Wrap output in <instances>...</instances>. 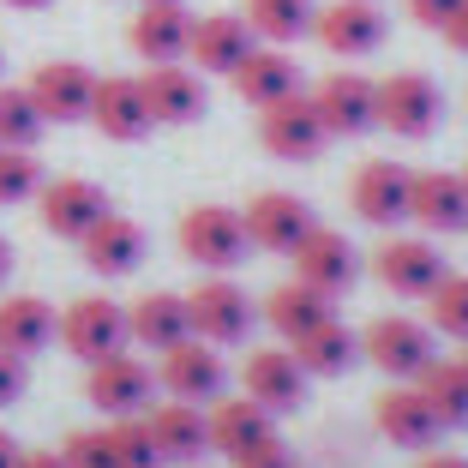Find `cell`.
Wrapping results in <instances>:
<instances>
[{
  "instance_id": "cell-1",
  "label": "cell",
  "mask_w": 468,
  "mask_h": 468,
  "mask_svg": "<svg viewBox=\"0 0 468 468\" xmlns=\"http://www.w3.org/2000/svg\"><path fill=\"white\" fill-rule=\"evenodd\" d=\"M252 234H247V217L234 205H193L180 217V252L198 264V271H234V264L247 259Z\"/></svg>"
},
{
  "instance_id": "cell-2",
  "label": "cell",
  "mask_w": 468,
  "mask_h": 468,
  "mask_svg": "<svg viewBox=\"0 0 468 468\" xmlns=\"http://www.w3.org/2000/svg\"><path fill=\"white\" fill-rule=\"evenodd\" d=\"M156 385H163L168 397L205 409V402H217L222 390H229V360H222V348L205 343V336H180L175 348L156 355Z\"/></svg>"
},
{
  "instance_id": "cell-3",
  "label": "cell",
  "mask_w": 468,
  "mask_h": 468,
  "mask_svg": "<svg viewBox=\"0 0 468 468\" xmlns=\"http://www.w3.org/2000/svg\"><path fill=\"white\" fill-rule=\"evenodd\" d=\"M186 318H193V336H205V343H217V348H234V343H247V336L259 331L252 294L240 289V282H229V276L198 282V289L186 294Z\"/></svg>"
},
{
  "instance_id": "cell-4",
  "label": "cell",
  "mask_w": 468,
  "mask_h": 468,
  "mask_svg": "<svg viewBox=\"0 0 468 468\" xmlns=\"http://www.w3.org/2000/svg\"><path fill=\"white\" fill-rule=\"evenodd\" d=\"M133 343V324H126V306L109 301V294H79V301L60 313V348L72 360H102V355H121Z\"/></svg>"
},
{
  "instance_id": "cell-5",
  "label": "cell",
  "mask_w": 468,
  "mask_h": 468,
  "mask_svg": "<svg viewBox=\"0 0 468 468\" xmlns=\"http://www.w3.org/2000/svg\"><path fill=\"white\" fill-rule=\"evenodd\" d=\"M259 144L276 163H318L324 144H331V133H324V121L313 109V90H294V97L259 109Z\"/></svg>"
},
{
  "instance_id": "cell-6",
  "label": "cell",
  "mask_w": 468,
  "mask_h": 468,
  "mask_svg": "<svg viewBox=\"0 0 468 468\" xmlns=\"http://www.w3.org/2000/svg\"><path fill=\"white\" fill-rule=\"evenodd\" d=\"M151 390H156V367L138 355H102L90 360V372H84V397H90V409H102L109 420H121V414H144L151 409Z\"/></svg>"
},
{
  "instance_id": "cell-7",
  "label": "cell",
  "mask_w": 468,
  "mask_h": 468,
  "mask_svg": "<svg viewBox=\"0 0 468 468\" xmlns=\"http://www.w3.org/2000/svg\"><path fill=\"white\" fill-rule=\"evenodd\" d=\"M372 276H378L390 294H402V301H427L444 276H451V264H444V252L432 247V240L397 234V240H378V252H372Z\"/></svg>"
},
{
  "instance_id": "cell-8",
  "label": "cell",
  "mask_w": 468,
  "mask_h": 468,
  "mask_svg": "<svg viewBox=\"0 0 468 468\" xmlns=\"http://www.w3.org/2000/svg\"><path fill=\"white\" fill-rule=\"evenodd\" d=\"M444 121V90L427 72H390L378 79V126L397 138H432V126Z\"/></svg>"
},
{
  "instance_id": "cell-9",
  "label": "cell",
  "mask_w": 468,
  "mask_h": 468,
  "mask_svg": "<svg viewBox=\"0 0 468 468\" xmlns=\"http://www.w3.org/2000/svg\"><path fill=\"white\" fill-rule=\"evenodd\" d=\"M360 360L390 372L397 385H414V372L432 360V336H427V324H414V318H402V313H385L360 331Z\"/></svg>"
},
{
  "instance_id": "cell-10",
  "label": "cell",
  "mask_w": 468,
  "mask_h": 468,
  "mask_svg": "<svg viewBox=\"0 0 468 468\" xmlns=\"http://www.w3.org/2000/svg\"><path fill=\"white\" fill-rule=\"evenodd\" d=\"M30 102L42 109L48 126H79L90 121V97H97V72L84 67V60H42L30 72Z\"/></svg>"
},
{
  "instance_id": "cell-11",
  "label": "cell",
  "mask_w": 468,
  "mask_h": 468,
  "mask_svg": "<svg viewBox=\"0 0 468 468\" xmlns=\"http://www.w3.org/2000/svg\"><path fill=\"white\" fill-rule=\"evenodd\" d=\"M385 37H390V25H385V13H378V0H331V6H318V18H313V42L336 60L372 55Z\"/></svg>"
},
{
  "instance_id": "cell-12",
  "label": "cell",
  "mask_w": 468,
  "mask_h": 468,
  "mask_svg": "<svg viewBox=\"0 0 468 468\" xmlns=\"http://www.w3.org/2000/svg\"><path fill=\"white\" fill-rule=\"evenodd\" d=\"M313 109L331 138H367L378 126V79L360 72H331L313 84Z\"/></svg>"
},
{
  "instance_id": "cell-13",
  "label": "cell",
  "mask_w": 468,
  "mask_h": 468,
  "mask_svg": "<svg viewBox=\"0 0 468 468\" xmlns=\"http://www.w3.org/2000/svg\"><path fill=\"white\" fill-rule=\"evenodd\" d=\"M409 180H414V168L390 163V156H372L348 180V205L372 229H397V222H409Z\"/></svg>"
},
{
  "instance_id": "cell-14",
  "label": "cell",
  "mask_w": 468,
  "mask_h": 468,
  "mask_svg": "<svg viewBox=\"0 0 468 468\" xmlns=\"http://www.w3.org/2000/svg\"><path fill=\"white\" fill-rule=\"evenodd\" d=\"M37 210H42V229H48V234H60V240H84V234L109 217V193H102L97 180L60 175V180H42Z\"/></svg>"
},
{
  "instance_id": "cell-15",
  "label": "cell",
  "mask_w": 468,
  "mask_h": 468,
  "mask_svg": "<svg viewBox=\"0 0 468 468\" xmlns=\"http://www.w3.org/2000/svg\"><path fill=\"white\" fill-rule=\"evenodd\" d=\"M289 259H294V276H301V282H313V289H324L331 301H343V294L360 282V252H355V240H348V234H336V229H324V222L306 234Z\"/></svg>"
},
{
  "instance_id": "cell-16",
  "label": "cell",
  "mask_w": 468,
  "mask_h": 468,
  "mask_svg": "<svg viewBox=\"0 0 468 468\" xmlns=\"http://www.w3.org/2000/svg\"><path fill=\"white\" fill-rule=\"evenodd\" d=\"M126 42L144 67H168V60H186V42H193V13L186 0H144L126 25Z\"/></svg>"
},
{
  "instance_id": "cell-17",
  "label": "cell",
  "mask_w": 468,
  "mask_h": 468,
  "mask_svg": "<svg viewBox=\"0 0 468 468\" xmlns=\"http://www.w3.org/2000/svg\"><path fill=\"white\" fill-rule=\"evenodd\" d=\"M138 84H144V109H151V126H193L198 114L210 109L205 72H198V67H186V60L151 67Z\"/></svg>"
},
{
  "instance_id": "cell-18",
  "label": "cell",
  "mask_w": 468,
  "mask_h": 468,
  "mask_svg": "<svg viewBox=\"0 0 468 468\" xmlns=\"http://www.w3.org/2000/svg\"><path fill=\"white\" fill-rule=\"evenodd\" d=\"M252 48H259V37H252V25L240 13H205V18H193L186 67H198L205 79H229Z\"/></svg>"
},
{
  "instance_id": "cell-19",
  "label": "cell",
  "mask_w": 468,
  "mask_h": 468,
  "mask_svg": "<svg viewBox=\"0 0 468 468\" xmlns=\"http://www.w3.org/2000/svg\"><path fill=\"white\" fill-rule=\"evenodd\" d=\"M247 234H252V247L259 252H282L289 259L294 247H301L306 234L318 229V217H313V205H306L301 193H259L247 210Z\"/></svg>"
},
{
  "instance_id": "cell-20",
  "label": "cell",
  "mask_w": 468,
  "mask_h": 468,
  "mask_svg": "<svg viewBox=\"0 0 468 468\" xmlns=\"http://www.w3.org/2000/svg\"><path fill=\"white\" fill-rule=\"evenodd\" d=\"M229 79H234V97L247 102V109H271V102L306 90L301 60H294L289 48H276V42H259V48H252V55L229 72Z\"/></svg>"
},
{
  "instance_id": "cell-21",
  "label": "cell",
  "mask_w": 468,
  "mask_h": 468,
  "mask_svg": "<svg viewBox=\"0 0 468 468\" xmlns=\"http://www.w3.org/2000/svg\"><path fill=\"white\" fill-rule=\"evenodd\" d=\"M240 385H247V397L259 402V409H271V414H289V409L306 402V372H301V360H294L289 343L282 348H252L247 367H240Z\"/></svg>"
},
{
  "instance_id": "cell-22",
  "label": "cell",
  "mask_w": 468,
  "mask_h": 468,
  "mask_svg": "<svg viewBox=\"0 0 468 468\" xmlns=\"http://www.w3.org/2000/svg\"><path fill=\"white\" fill-rule=\"evenodd\" d=\"M409 222L439 229V234L468 229V180L444 175V168H414V180H409Z\"/></svg>"
},
{
  "instance_id": "cell-23",
  "label": "cell",
  "mask_w": 468,
  "mask_h": 468,
  "mask_svg": "<svg viewBox=\"0 0 468 468\" xmlns=\"http://www.w3.org/2000/svg\"><path fill=\"white\" fill-rule=\"evenodd\" d=\"M144 427H151L156 451H163V463H198V456L210 451V420L198 402H180V397H163L144 409Z\"/></svg>"
},
{
  "instance_id": "cell-24",
  "label": "cell",
  "mask_w": 468,
  "mask_h": 468,
  "mask_svg": "<svg viewBox=\"0 0 468 468\" xmlns=\"http://www.w3.org/2000/svg\"><path fill=\"white\" fill-rule=\"evenodd\" d=\"M205 420H210V451H222L229 463H234V456H247V451H259L264 439H276L271 409H259L247 390H240V397H217L205 409Z\"/></svg>"
},
{
  "instance_id": "cell-25",
  "label": "cell",
  "mask_w": 468,
  "mask_h": 468,
  "mask_svg": "<svg viewBox=\"0 0 468 468\" xmlns=\"http://www.w3.org/2000/svg\"><path fill=\"white\" fill-rule=\"evenodd\" d=\"M90 126H97L102 138H114V144H133V138H144V133H151L144 84H138V79H121V72L97 79V97H90Z\"/></svg>"
},
{
  "instance_id": "cell-26",
  "label": "cell",
  "mask_w": 468,
  "mask_h": 468,
  "mask_svg": "<svg viewBox=\"0 0 468 468\" xmlns=\"http://www.w3.org/2000/svg\"><path fill=\"white\" fill-rule=\"evenodd\" d=\"M259 318H264V331H276L282 343H294V336H306L313 324L336 318V301L324 289H313V282H301V276H289V282H276V289L264 294Z\"/></svg>"
},
{
  "instance_id": "cell-27",
  "label": "cell",
  "mask_w": 468,
  "mask_h": 468,
  "mask_svg": "<svg viewBox=\"0 0 468 468\" xmlns=\"http://www.w3.org/2000/svg\"><path fill=\"white\" fill-rule=\"evenodd\" d=\"M60 336V313L42 294H0V348L18 360L42 355Z\"/></svg>"
},
{
  "instance_id": "cell-28",
  "label": "cell",
  "mask_w": 468,
  "mask_h": 468,
  "mask_svg": "<svg viewBox=\"0 0 468 468\" xmlns=\"http://www.w3.org/2000/svg\"><path fill=\"white\" fill-rule=\"evenodd\" d=\"M372 420H378V432H385L390 444H402V451H427L432 439H439V414L427 409V397L414 385H390L385 397L372 402Z\"/></svg>"
},
{
  "instance_id": "cell-29",
  "label": "cell",
  "mask_w": 468,
  "mask_h": 468,
  "mask_svg": "<svg viewBox=\"0 0 468 468\" xmlns=\"http://www.w3.org/2000/svg\"><path fill=\"white\" fill-rule=\"evenodd\" d=\"M126 324H133V343H138V348H151V355L175 348L180 336H193L186 294H175V289H144L133 306H126Z\"/></svg>"
},
{
  "instance_id": "cell-30",
  "label": "cell",
  "mask_w": 468,
  "mask_h": 468,
  "mask_svg": "<svg viewBox=\"0 0 468 468\" xmlns=\"http://www.w3.org/2000/svg\"><path fill=\"white\" fill-rule=\"evenodd\" d=\"M79 252L97 276H133L138 264H144V229H138L133 217H114L109 210V217L79 240Z\"/></svg>"
},
{
  "instance_id": "cell-31",
  "label": "cell",
  "mask_w": 468,
  "mask_h": 468,
  "mask_svg": "<svg viewBox=\"0 0 468 468\" xmlns=\"http://www.w3.org/2000/svg\"><path fill=\"white\" fill-rule=\"evenodd\" d=\"M294 360H301L306 378H343L348 367L360 360V336L348 331L343 318H324V324H313L306 336H294Z\"/></svg>"
},
{
  "instance_id": "cell-32",
  "label": "cell",
  "mask_w": 468,
  "mask_h": 468,
  "mask_svg": "<svg viewBox=\"0 0 468 468\" xmlns=\"http://www.w3.org/2000/svg\"><path fill=\"white\" fill-rule=\"evenodd\" d=\"M414 390L427 397V409L439 414V427H468V372L463 360H427L414 372Z\"/></svg>"
},
{
  "instance_id": "cell-33",
  "label": "cell",
  "mask_w": 468,
  "mask_h": 468,
  "mask_svg": "<svg viewBox=\"0 0 468 468\" xmlns=\"http://www.w3.org/2000/svg\"><path fill=\"white\" fill-rule=\"evenodd\" d=\"M240 18L252 25L259 42H276V48H289V42L313 37V18H318V0H247Z\"/></svg>"
},
{
  "instance_id": "cell-34",
  "label": "cell",
  "mask_w": 468,
  "mask_h": 468,
  "mask_svg": "<svg viewBox=\"0 0 468 468\" xmlns=\"http://www.w3.org/2000/svg\"><path fill=\"white\" fill-rule=\"evenodd\" d=\"M42 109L30 102L25 84H0V144H13V151H37L42 138Z\"/></svg>"
},
{
  "instance_id": "cell-35",
  "label": "cell",
  "mask_w": 468,
  "mask_h": 468,
  "mask_svg": "<svg viewBox=\"0 0 468 468\" xmlns=\"http://www.w3.org/2000/svg\"><path fill=\"white\" fill-rule=\"evenodd\" d=\"M109 444H114V463L121 468H163V451H156L144 414H121L109 427Z\"/></svg>"
},
{
  "instance_id": "cell-36",
  "label": "cell",
  "mask_w": 468,
  "mask_h": 468,
  "mask_svg": "<svg viewBox=\"0 0 468 468\" xmlns=\"http://www.w3.org/2000/svg\"><path fill=\"white\" fill-rule=\"evenodd\" d=\"M42 163L37 151H13V144H0V205H25V198L42 193Z\"/></svg>"
},
{
  "instance_id": "cell-37",
  "label": "cell",
  "mask_w": 468,
  "mask_h": 468,
  "mask_svg": "<svg viewBox=\"0 0 468 468\" xmlns=\"http://www.w3.org/2000/svg\"><path fill=\"white\" fill-rule=\"evenodd\" d=\"M432 306V324H439V336H456V343H468V276H444L439 289L427 294Z\"/></svg>"
},
{
  "instance_id": "cell-38",
  "label": "cell",
  "mask_w": 468,
  "mask_h": 468,
  "mask_svg": "<svg viewBox=\"0 0 468 468\" xmlns=\"http://www.w3.org/2000/svg\"><path fill=\"white\" fill-rule=\"evenodd\" d=\"M60 456H67V468H121V463H114V444H109V427L67 432Z\"/></svg>"
},
{
  "instance_id": "cell-39",
  "label": "cell",
  "mask_w": 468,
  "mask_h": 468,
  "mask_svg": "<svg viewBox=\"0 0 468 468\" xmlns=\"http://www.w3.org/2000/svg\"><path fill=\"white\" fill-rule=\"evenodd\" d=\"M234 468H301L294 463V451L282 439H264L259 451H247V456H234Z\"/></svg>"
},
{
  "instance_id": "cell-40",
  "label": "cell",
  "mask_w": 468,
  "mask_h": 468,
  "mask_svg": "<svg viewBox=\"0 0 468 468\" xmlns=\"http://www.w3.org/2000/svg\"><path fill=\"white\" fill-rule=\"evenodd\" d=\"M25 378H30V372H25V360L0 348V409H13V402L25 397Z\"/></svg>"
},
{
  "instance_id": "cell-41",
  "label": "cell",
  "mask_w": 468,
  "mask_h": 468,
  "mask_svg": "<svg viewBox=\"0 0 468 468\" xmlns=\"http://www.w3.org/2000/svg\"><path fill=\"white\" fill-rule=\"evenodd\" d=\"M456 6H463V0H409V18L427 25V30H444L456 18Z\"/></svg>"
},
{
  "instance_id": "cell-42",
  "label": "cell",
  "mask_w": 468,
  "mask_h": 468,
  "mask_svg": "<svg viewBox=\"0 0 468 468\" xmlns=\"http://www.w3.org/2000/svg\"><path fill=\"white\" fill-rule=\"evenodd\" d=\"M439 37H444V42H451L456 55H468V0H463V6H456V18H451V25H444V30H439Z\"/></svg>"
},
{
  "instance_id": "cell-43",
  "label": "cell",
  "mask_w": 468,
  "mask_h": 468,
  "mask_svg": "<svg viewBox=\"0 0 468 468\" xmlns=\"http://www.w3.org/2000/svg\"><path fill=\"white\" fill-rule=\"evenodd\" d=\"M18 468H67V456H60V451H25Z\"/></svg>"
},
{
  "instance_id": "cell-44",
  "label": "cell",
  "mask_w": 468,
  "mask_h": 468,
  "mask_svg": "<svg viewBox=\"0 0 468 468\" xmlns=\"http://www.w3.org/2000/svg\"><path fill=\"white\" fill-rule=\"evenodd\" d=\"M420 468H468V456H456V451H432V456H420Z\"/></svg>"
},
{
  "instance_id": "cell-45",
  "label": "cell",
  "mask_w": 468,
  "mask_h": 468,
  "mask_svg": "<svg viewBox=\"0 0 468 468\" xmlns=\"http://www.w3.org/2000/svg\"><path fill=\"white\" fill-rule=\"evenodd\" d=\"M25 463V451H18V439L13 432H0V468H18Z\"/></svg>"
},
{
  "instance_id": "cell-46",
  "label": "cell",
  "mask_w": 468,
  "mask_h": 468,
  "mask_svg": "<svg viewBox=\"0 0 468 468\" xmlns=\"http://www.w3.org/2000/svg\"><path fill=\"white\" fill-rule=\"evenodd\" d=\"M6 276H13V247H6V234H0V289H6Z\"/></svg>"
},
{
  "instance_id": "cell-47",
  "label": "cell",
  "mask_w": 468,
  "mask_h": 468,
  "mask_svg": "<svg viewBox=\"0 0 468 468\" xmlns=\"http://www.w3.org/2000/svg\"><path fill=\"white\" fill-rule=\"evenodd\" d=\"M6 6H18V13H42V6H55V0H6Z\"/></svg>"
},
{
  "instance_id": "cell-48",
  "label": "cell",
  "mask_w": 468,
  "mask_h": 468,
  "mask_svg": "<svg viewBox=\"0 0 468 468\" xmlns=\"http://www.w3.org/2000/svg\"><path fill=\"white\" fill-rule=\"evenodd\" d=\"M463 372H468V355H463Z\"/></svg>"
},
{
  "instance_id": "cell-49",
  "label": "cell",
  "mask_w": 468,
  "mask_h": 468,
  "mask_svg": "<svg viewBox=\"0 0 468 468\" xmlns=\"http://www.w3.org/2000/svg\"><path fill=\"white\" fill-rule=\"evenodd\" d=\"M138 6H144V0H138Z\"/></svg>"
},
{
  "instance_id": "cell-50",
  "label": "cell",
  "mask_w": 468,
  "mask_h": 468,
  "mask_svg": "<svg viewBox=\"0 0 468 468\" xmlns=\"http://www.w3.org/2000/svg\"><path fill=\"white\" fill-rule=\"evenodd\" d=\"M463 180H468V175H463Z\"/></svg>"
}]
</instances>
